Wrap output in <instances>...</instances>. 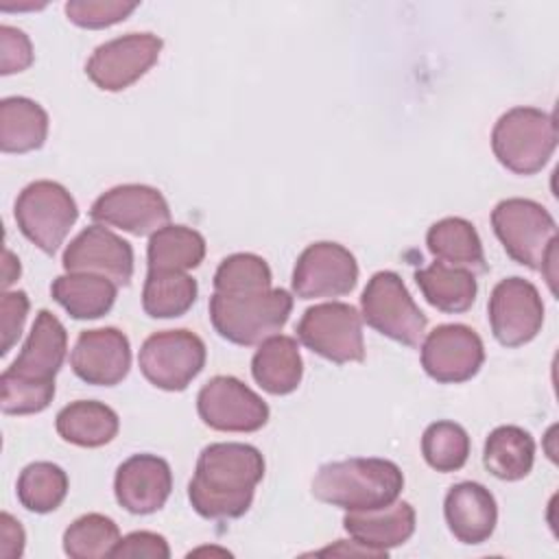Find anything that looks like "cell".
<instances>
[{
    "label": "cell",
    "mask_w": 559,
    "mask_h": 559,
    "mask_svg": "<svg viewBox=\"0 0 559 559\" xmlns=\"http://www.w3.org/2000/svg\"><path fill=\"white\" fill-rule=\"evenodd\" d=\"M118 542V524L103 513L81 515L63 531V552L72 559L111 557Z\"/></svg>",
    "instance_id": "cell-32"
},
{
    "label": "cell",
    "mask_w": 559,
    "mask_h": 559,
    "mask_svg": "<svg viewBox=\"0 0 559 559\" xmlns=\"http://www.w3.org/2000/svg\"><path fill=\"white\" fill-rule=\"evenodd\" d=\"M118 286L94 273H66L59 275L52 286V299L72 317V319H98L107 314L116 301Z\"/></svg>",
    "instance_id": "cell-25"
},
{
    "label": "cell",
    "mask_w": 559,
    "mask_h": 559,
    "mask_svg": "<svg viewBox=\"0 0 559 559\" xmlns=\"http://www.w3.org/2000/svg\"><path fill=\"white\" fill-rule=\"evenodd\" d=\"M0 406L4 415H33L41 413L55 397V382H37L9 373L0 376Z\"/></svg>",
    "instance_id": "cell-35"
},
{
    "label": "cell",
    "mask_w": 559,
    "mask_h": 559,
    "mask_svg": "<svg viewBox=\"0 0 559 559\" xmlns=\"http://www.w3.org/2000/svg\"><path fill=\"white\" fill-rule=\"evenodd\" d=\"M68 474L50 461H35L20 472L17 500L31 513H50L68 496Z\"/></svg>",
    "instance_id": "cell-31"
},
{
    "label": "cell",
    "mask_w": 559,
    "mask_h": 559,
    "mask_svg": "<svg viewBox=\"0 0 559 559\" xmlns=\"http://www.w3.org/2000/svg\"><path fill=\"white\" fill-rule=\"evenodd\" d=\"M24 528L22 524L11 515V513H2L0 515V555L4 559H17L24 552Z\"/></svg>",
    "instance_id": "cell-40"
},
{
    "label": "cell",
    "mask_w": 559,
    "mask_h": 559,
    "mask_svg": "<svg viewBox=\"0 0 559 559\" xmlns=\"http://www.w3.org/2000/svg\"><path fill=\"white\" fill-rule=\"evenodd\" d=\"M114 559H168L170 548L164 535L151 533V531H133L127 537H120V542L111 550Z\"/></svg>",
    "instance_id": "cell-39"
},
{
    "label": "cell",
    "mask_w": 559,
    "mask_h": 559,
    "mask_svg": "<svg viewBox=\"0 0 559 559\" xmlns=\"http://www.w3.org/2000/svg\"><path fill=\"white\" fill-rule=\"evenodd\" d=\"M33 63V46L24 31L2 24L0 26V74H15Z\"/></svg>",
    "instance_id": "cell-38"
},
{
    "label": "cell",
    "mask_w": 559,
    "mask_h": 559,
    "mask_svg": "<svg viewBox=\"0 0 559 559\" xmlns=\"http://www.w3.org/2000/svg\"><path fill=\"white\" fill-rule=\"evenodd\" d=\"M487 310L493 338L504 347L531 343L544 323L539 290L524 277L500 280L489 295Z\"/></svg>",
    "instance_id": "cell-13"
},
{
    "label": "cell",
    "mask_w": 559,
    "mask_h": 559,
    "mask_svg": "<svg viewBox=\"0 0 559 559\" xmlns=\"http://www.w3.org/2000/svg\"><path fill=\"white\" fill-rule=\"evenodd\" d=\"M271 269L255 253H231L214 273V293L249 295L271 290Z\"/></svg>",
    "instance_id": "cell-34"
},
{
    "label": "cell",
    "mask_w": 559,
    "mask_h": 559,
    "mask_svg": "<svg viewBox=\"0 0 559 559\" xmlns=\"http://www.w3.org/2000/svg\"><path fill=\"white\" fill-rule=\"evenodd\" d=\"M48 135L46 109L26 98L9 96L0 103V148L2 153H31L44 146Z\"/></svg>",
    "instance_id": "cell-26"
},
{
    "label": "cell",
    "mask_w": 559,
    "mask_h": 559,
    "mask_svg": "<svg viewBox=\"0 0 559 559\" xmlns=\"http://www.w3.org/2000/svg\"><path fill=\"white\" fill-rule=\"evenodd\" d=\"M173 491L170 465L155 454H133L116 469L114 493L122 509L133 515L159 511Z\"/></svg>",
    "instance_id": "cell-18"
},
{
    "label": "cell",
    "mask_w": 559,
    "mask_h": 559,
    "mask_svg": "<svg viewBox=\"0 0 559 559\" xmlns=\"http://www.w3.org/2000/svg\"><path fill=\"white\" fill-rule=\"evenodd\" d=\"M253 380L271 395L293 393L304 376V360L293 336L273 334L260 343L251 358Z\"/></svg>",
    "instance_id": "cell-22"
},
{
    "label": "cell",
    "mask_w": 559,
    "mask_h": 559,
    "mask_svg": "<svg viewBox=\"0 0 559 559\" xmlns=\"http://www.w3.org/2000/svg\"><path fill=\"white\" fill-rule=\"evenodd\" d=\"M70 367L87 384L114 386L131 367L129 338L118 328H96L79 334L70 354Z\"/></svg>",
    "instance_id": "cell-17"
},
{
    "label": "cell",
    "mask_w": 559,
    "mask_h": 559,
    "mask_svg": "<svg viewBox=\"0 0 559 559\" xmlns=\"http://www.w3.org/2000/svg\"><path fill=\"white\" fill-rule=\"evenodd\" d=\"M162 46L153 33H127L100 44L87 59L85 74L105 92H122L157 63Z\"/></svg>",
    "instance_id": "cell-10"
},
{
    "label": "cell",
    "mask_w": 559,
    "mask_h": 559,
    "mask_svg": "<svg viewBox=\"0 0 559 559\" xmlns=\"http://www.w3.org/2000/svg\"><path fill=\"white\" fill-rule=\"evenodd\" d=\"M55 428L59 437L79 448H100L109 443L120 428L114 408L96 400H76L57 413Z\"/></svg>",
    "instance_id": "cell-24"
},
{
    "label": "cell",
    "mask_w": 559,
    "mask_h": 559,
    "mask_svg": "<svg viewBox=\"0 0 559 559\" xmlns=\"http://www.w3.org/2000/svg\"><path fill=\"white\" fill-rule=\"evenodd\" d=\"M297 338L314 354L336 365L365 358L362 317L343 301H325L308 308L297 323Z\"/></svg>",
    "instance_id": "cell-8"
},
{
    "label": "cell",
    "mask_w": 559,
    "mask_h": 559,
    "mask_svg": "<svg viewBox=\"0 0 559 559\" xmlns=\"http://www.w3.org/2000/svg\"><path fill=\"white\" fill-rule=\"evenodd\" d=\"M415 282L424 299L432 308L448 314L467 312L478 293V284L472 271L448 266L443 262H432L430 266L415 271Z\"/></svg>",
    "instance_id": "cell-27"
},
{
    "label": "cell",
    "mask_w": 559,
    "mask_h": 559,
    "mask_svg": "<svg viewBox=\"0 0 559 559\" xmlns=\"http://www.w3.org/2000/svg\"><path fill=\"white\" fill-rule=\"evenodd\" d=\"M205 343L190 330L151 334L138 354L144 378L162 391H183L205 367Z\"/></svg>",
    "instance_id": "cell-9"
},
{
    "label": "cell",
    "mask_w": 559,
    "mask_h": 559,
    "mask_svg": "<svg viewBox=\"0 0 559 559\" xmlns=\"http://www.w3.org/2000/svg\"><path fill=\"white\" fill-rule=\"evenodd\" d=\"M264 476V459L255 445L221 441L201 450L188 483L192 509L207 520L242 518Z\"/></svg>",
    "instance_id": "cell-1"
},
{
    "label": "cell",
    "mask_w": 559,
    "mask_h": 559,
    "mask_svg": "<svg viewBox=\"0 0 559 559\" xmlns=\"http://www.w3.org/2000/svg\"><path fill=\"white\" fill-rule=\"evenodd\" d=\"M343 528L354 542L386 557L391 548L402 546L415 533V509L395 500L371 511H347Z\"/></svg>",
    "instance_id": "cell-21"
},
{
    "label": "cell",
    "mask_w": 559,
    "mask_h": 559,
    "mask_svg": "<svg viewBox=\"0 0 559 559\" xmlns=\"http://www.w3.org/2000/svg\"><path fill=\"white\" fill-rule=\"evenodd\" d=\"M485 362L480 336L463 323H443L426 334L421 343V367L441 384L472 380Z\"/></svg>",
    "instance_id": "cell-15"
},
{
    "label": "cell",
    "mask_w": 559,
    "mask_h": 559,
    "mask_svg": "<svg viewBox=\"0 0 559 559\" xmlns=\"http://www.w3.org/2000/svg\"><path fill=\"white\" fill-rule=\"evenodd\" d=\"M66 273H94L127 286L133 277V247L103 225L85 227L63 251Z\"/></svg>",
    "instance_id": "cell-16"
},
{
    "label": "cell",
    "mask_w": 559,
    "mask_h": 559,
    "mask_svg": "<svg viewBox=\"0 0 559 559\" xmlns=\"http://www.w3.org/2000/svg\"><path fill=\"white\" fill-rule=\"evenodd\" d=\"M28 297L24 290H4L0 299V334H2V347L0 354L7 356L11 347L17 343L26 314H28Z\"/></svg>",
    "instance_id": "cell-37"
},
{
    "label": "cell",
    "mask_w": 559,
    "mask_h": 559,
    "mask_svg": "<svg viewBox=\"0 0 559 559\" xmlns=\"http://www.w3.org/2000/svg\"><path fill=\"white\" fill-rule=\"evenodd\" d=\"M360 317L369 328L406 347L421 343L428 323L402 277L393 271L371 275L360 295Z\"/></svg>",
    "instance_id": "cell-6"
},
{
    "label": "cell",
    "mask_w": 559,
    "mask_h": 559,
    "mask_svg": "<svg viewBox=\"0 0 559 559\" xmlns=\"http://www.w3.org/2000/svg\"><path fill=\"white\" fill-rule=\"evenodd\" d=\"M317 555H360V557H382L380 552H376V550H371V548H367V546H362V544H358V542H349V546H347V542L345 539H338V544L336 546H330V548H323V550H319Z\"/></svg>",
    "instance_id": "cell-41"
},
{
    "label": "cell",
    "mask_w": 559,
    "mask_h": 559,
    "mask_svg": "<svg viewBox=\"0 0 559 559\" xmlns=\"http://www.w3.org/2000/svg\"><path fill=\"white\" fill-rule=\"evenodd\" d=\"M98 225L118 227L133 236H151L170 221V207L157 188L124 183L103 192L90 210Z\"/></svg>",
    "instance_id": "cell-14"
},
{
    "label": "cell",
    "mask_w": 559,
    "mask_h": 559,
    "mask_svg": "<svg viewBox=\"0 0 559 559\" xmlns=\"http://www.w3.org/2000/svg\"><path fill=\"white\" fill-rule=\"evenodd\" d=\"M443 515L450 533L461 544L474 546L491 537L498 522V504L485 485L463 480L448 489Z\"/></svg>",
    "instance_id": "cell-19"
},
{
    "label": "cell",
    "mask_w": 559,
    "mask_h": 559,
    "mask_svg": "<svg viewBox=\"0 0 559 559\" xmlns=\"http://www.w3.org/2000/svg\"><path fill=\"white\" fill-rule=\"evenodd\" d=\"M491 227L507 255L539 271L546 253L557 245V223L550 212L531 199H504L491 212Z\"/></svg>",
    "instance_id": "cell-5"
},
{
    "label": "cell",
    "mask_w": 559,
    "mask_h": 559,
    "mask_svg": "<svg viewBox=\"0 0 559 559\" xmlns=\"http://www.w3.org/2000/svg\"><path fill=\"white\" fill-rule=\"evenodd\" d=\"M138 9V2L122 0H70L66 15L81 28H107L127 20Z\"/></svg>",
    "instance_id": "cell-36"
},
{
    "label": "cell",
    "mask_w": 559,
    "mask_h": 559,
    "mask_svg": "<svg viewBox=\"0 0 559 559\" xmlns=\"http://www.w3.org/2000/svg\"><path fill=\"white\" fill-rule=\"evenodd\" d=\"M535 463V441L520 426H498L489 432L483 465L500 480H522Z\"/></svg>",
    "instance_id": "cell-28"
},
{
    "label": "cell",
    "mask_w": 559,
    "mask_h": 559,
    "mask_svg": "<svg viewBox=\"0 0 559 559\" xmlns=\"http://www.w3.org/2000/svg\"><path fill=\"white\" fill-rule=\"evenodd\" d=\"M426 245L437 262H443L448 266H461L472 273L487 271L480 236L465 218L448 216L437 221L426 234Z\"/></svg>",
    "instance_id": "cell-23"
},
{
    "label": "cell",
    "mask_w": 559,
    "mask_h": 559,
    "mask_svg": "<svg viewBox=\"0 0 559 559\" xmlns=\"http://www.w3.org/2000/svg\"><path fill=\"white\" fill-rule=\"evenodd\" d=\"M66 349L68 332L63 323L50 310H39L22 352L7 371L37 382H55V376L63 365Z\"/></svg>",
    "instance_id": "cell-20"
},
{
    "label": "cell",
    "mask_w": 559,
    "mask_h": 559,
    "mask_svg": "<svg viewBox=\"0 0 559 559\" xmlns=\"http://www.w3.org/2000/svg\"><path fill=\"white\" fill-rule=\"evenodd\" d=\"M20 277V260L13 255L11 249H4V264H2V288L11 286Z\"/></svg>",
    "instance_id": "cell-42"
},
{
    "label": "cell",
    "mask_w": 559,
    "mask_h": 559,
    "mask_svg": "<svg viewBox=\"0 0 559 559\" xmlns=\"http://www.w3.org/2000/svg\"><path fill=\"white\" fill-rule=\"evenodd\" d=\"M293 310V297L284 288H271L249 295L210 297V321L218 336L234 345H258L277 334Z\"/></svg>",
    "instance_id": "cell-3"
},
{
    "label": "cell",
    "mask_w": 559,
    "mask_h": 559,
    "mask_svg": "<svg viewBox=\"0 0 559 559\" xmlns=\"http://www.w3.org/2000/svg\"><path fill=\"white\" fill-rule=\"evenodd\" d=\"M205 258V238L186 225H164L151 234L146 247L148 271H183L197 269Z\"/></svg>",
    "instance_id": "cell-29"
},
{
    "label": "cell",
    "mask_w": 559,
    "mask_h": 559,
    "mask_svg": "<svg viewBox=\"0 0 559 559\" xmlns=\"http://www.w3.org/2000/svg\"><path fill=\"white\" fill-rule=\"evenodd\" d=\"M358 282V262L349 249L338 242H312L295 262L293 293L299 299L343 297Z\"/></svg>",
    "instance_id": "cell-12"
},
{
    "label": "cell",
    "mask_w": 559,
    "mask_h": 559,
    "mask_svg": "<svg viewBox=\"0 0 559 559\" xmlns=\"http://www.w3.org/2000/svg\"><path fill=\"white\" fill-rule=\"evenodd\" d=\"M15 223L20 231L44 253L52 255L79 218L74 197L57 181L28 183L15 199Z\"/></svg>",
    "instance_id": "cell-7"
},
{
    "label": "cell",
    "mask_w": 559,
    "mask_h": 559,
    "mask_svg": "<svg viewBox=\"0 0 559 559\" xmlns=\"http://www.w3.org/2000/svg\"><path fill=\"white\" fill-rule=\"evenodd\" d=\"M205 426L221 432H255L269 421V404L234 376H214L197 395Z\"/></svg>",
    "instance_id": "cell-11"
},
{
    "label": "cell",
    "mask_w": 559,
    "mask_h": 559,
    "mask_svg": "<svg viewBox=\"0 0 559 559\" xmlns=\"http://www.w3.org/2000/svg\"><path fill=\"white\" fill-rule=\"evenodd\" d=\"M421 454L437 472H456L467 463L469 435L454 421H435L424 430Z\"/></svg>",
    "instance_id": "cell-33"
},
{
    "label": "cell",
    "mask_w": 559,
    "mask_h": 559,
    "mask_svg": "<svg viewBox=\"0 0 559 559\" xmlns=\"http://www.w3.org/2000/svg\"><path fill=\"white\" fill-rule=\"evenodd\" d=\"M404 487L402 469L386 459H345L319 467L312 496L345 511H371L395 502Z\"/></svg>",
    "instance_id": "cell-2"
},
{
    "label": "cell",
    "mask_w": 559,
    "mask_h": 559,
    "mask_svg": "<svg viewBox=\"0 0 559 559\" xmlns=\"http://www.w3.org/2000/svg\"><path fill=\"white\" fill-rule=\"evenodd\" d=\"M557 146L555 116L537 107H513L498 118L491 131L496 159L515 175H535Z\"/></svg>",
    "instance_id": "cell-4"
},
{
    "label": "cell",
    "mask_w": 559,
    "mask_h": 559,
    "mask_svg": "<svg viewBox=\"0 0 559 559\" xmlns=\"http://www.w3.org/2000/svg\"><path fill=\"white\" fill-rule=\"evenodd\" d=\"M199 295L197 280L183 271H148L142 288V308L151 319L186 314Z\"/></svg>",
    "instance_id": "cell-30"
}]
</instances>
